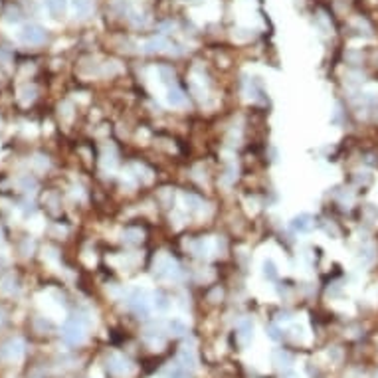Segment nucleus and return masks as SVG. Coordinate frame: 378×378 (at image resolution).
<instances>
[{"label":"nucleus","mask_w":378,"mask_h":378,"mask_svg":"<svg viewBox=\"0 0 378 378\" xmlns=\"http://www.w3.org/2000/svg\"><path fill=\"white\" fill-rule=\"evenodd\" d=\"M20 38H22L24 44H30V46H38V44H44L46 42V30L38 24H26L20 32Z\"/></svg>","instance_id":"nucleus-1"},{"label":"nucleus","mask_w":378,"mask_h":378,"mask_svg":"<svg viewBox=\"0 0 378 378\" xmlns=\"http://www.w3.org/2000/svg\"><path fill=\"white\" fill-rule=\"evenodd\" d=\"M178 273V265L176 261L170 260L168 256H161L159 260L155 261V275L161 279H170Z\"/></svg>","instance_id":"nucleus-2"},{"label":"nucleus","mask_w":378,"mask_h":378,"mask_svg":"<svg viewBox=\"0 0 378 378\" xmlns=\"http://www.w3.org/2000/svg\"><path fill=\"white\" fill-rule=\"evenodd\" d=\"M64 339L70 343V345H75V343H81L83 341V327L77 319H71L66 323L64 327Z\"/></svg>","instance_id":"nucleus-3"},{"label":"nucleus","mask_w":378,"mask_h":378,"mask_svg":"<svg viewBox=\"0 0 378 378\" xmlns=\"http://www.w3.org/2000/svg\"><path fill=\"white\" fill-rule=\"evenodd\" d=\"M22 351L24 345L20 341H8L0 347V358L2 360H16V358H20Z\"/></svg>","instance_id":"nucleus-4"},{"label":"nucleus","mask_w":378,"mask_h":378,"mask_svg":"<svg viewBox=\"0 0 378 378\" xmlns=\"http://www.w3.org/2000/svg\"><path fill=\"white\" fill-rule=\"evenodd\" d=\"M313 216L311 214H297L293 220H291V230L297 232V234H309L313 230Z\"/></svg>","instance_id":"nucleus-5"},{"label":"nucleus","mask_w":378,"mask_h":378,"mask_svg":"<svg viewBox=\"0 0 378 378\" xmlns=\"http://www.w3.org/2000/svg\"><path fill=\"white\" fill-rule=\"evenodd\" d=\"M131 305L135 307V311L139 315H147L149 313V293L145 289H133L131 291Z\"/></svg>","instance_id":"nucleus-6"},{"label":"nucleus","mask_w":378,"mask_h":378,"mask_svg":"<svg viewBox=\"0 0 378 378\" xmlns=\"http://www.w3.org/2000/svg\"><path fill=\"white\" fill-rule=\"evenodd\" d=\"M356 258H358V263H360L362 267L370 265V263L374 261V258H376V254H374V246H370V244H362V246L358 248Z\"/></svg>","instance_id":"nucleus-7"},{"label":"nucleus","mask_w":378,"mask_h":378,"mask_svg":"<svg viewBox=\"0 0 378 378\" xmlns=\"http://www.w3.org/2000/svg\"><path fill=\"white\" fill-rule=\"evenodd\" d=\"M166 103H168L170 107H182V105L186 103V97H184V93H182L176 85H170V87L166 89Z\"/></svg>","instance_id":"nucleus-8"},{"label":"nucleus","mask_w":378,"mask_h":378,"mask_svg":"<svg viewBox=\"0 0 378 378\" xmlns=\"http://www.w3.org/2000/svg\"><path fill=\"white\" fill-rule=\"evenodd\" d=\"M73 10L79 18H87L93 12V0H73Z\"/></svg>","instance_id":"nucleus-9"},{"label":"nucleus","mask_w":378,"mask_h":378,"mask_svg":"<svg viewBox=\"0 0 378 378\" xmlns=\"http://www.w3.org/2000/svg\"><path fill=\"white\" fill-rule=\"evenodd\" d=\"M166 46H168V42H166L165 36H157V38H151L149 42H145L143 50L147 54H155V52H163Z\"/></svg>","instance_id":"nucleus-10"},{"label":"nucleus","mask_w":378,"mask_h":378,"mask_svg":"<svg viewBox=\"0 0 378 378\" xmlns=\"http://www.w3.org/2000/svg\"><path fill=\"white\" fill-rule=\"evenodd\" d=\"M261 269H263V277H265L267 281H275V279H277V275H279V271H277V265H275V261L271 260V258L263 260V265H261Z\"/></svg>","instance_id":"nucleus-11"},{"label":"nucleus","mask_w":378,"mask_h":378,"mask_svg":"<svg viewBox=\"0 0 378 378\" xmlns=\"http://www.w3.org/2000/svg\"><path fill=\"white\" fill-rule=\"evenodd\" d=\"M46 8L52 16L60 18L66 12V0H46Z\"/></svg>","instance_id":"nucleus-12"},{"label":"nucleus","mask_w":378,"mask_h":378,"mask_svg":"<svg viewBox=\"0 0 378 378\" xmlns=\"http://www.w3.org/2000/svg\"><path fill=\"white\" fill-rule=\"evenodd\" d=\"M141 240H143L141 230H125V234H123V242H125V244H131V246L141 244Z\"/></svg>","instance_id":"nucleus-13"},{"label":"nucleus","mask_w":378,"mask_h":378,"mask_svg":"<svg viewBox=\"0 0 378 378\" xmlns=\"http://www.w3.org/2000/svg\"><path fill=\"white\" fill-rule=\"evenodd\" d=\"M34 99H36V87L34 85H26L22 91H20V101H22L24 105H28Z\"/></svg>","instance_id":"nucleus-14"},{"label":"nucleus","mask_w":378,"mask_h":378,"mask_svg":"<svg viewBox=\"0 0 378 378\" xmlns=\"http://www.w3.org/2000/svg\"><path fill=\"white\" fill-rule=\"evenodd\" d=\"M159 75H161L163 83H166L168 87L174 85V71L170 70V68H159Z\"/></svg>","instance_id":"nucleus-15"},{"label":"nucleus","mask_w":378,"mask_h":378,"mask_svg":"<svg viewBox=\"0 0 378 378\" xmlns=\"http://www.w3.org/2000/svg\"><path fill=\"white\" fill-rule=\"evenodd\" d=\"M186 204H190L188 208L192 212H200L202 206H204V202H202L200 198H196V196H186Z\"/></svg>","instance_id":"nucleus-16"},{"label":"nucleus","mask_w":378,"mask_h":378,"mask_svg":"<svg viewBox=\"0 0 378 378\" xmlns=\"http://www.w3.org/2000/svg\"><path fill=\"white\" fill-rule=\"evenodd\" d=\"M355 180L358 184H366V182L370 180V174H368V172H356Z\"/></svg>","instance_id":"nucleus-17"},{"label":"nucleus","mask_w":378,"mask_h":378,"mask_svg":"<svg viewBox=\"0 0 378 378\" xmlns=\"http://www.w3.org/2000/svg\"><path fill=\"white\" fill-rule=\"evenodd\" d=\"M349 81L355 83V85H358V83L364 81V75H360V73H349Z\"/></svg>","instance_id":"nucleus-18"},{"label":"nucleus","mask_w":378,"mask_h":378,"mask_svg":"<svg viewBox=\"0 0 378 378\" xmlns=\"http://www.w3.org/2000/svg\"><path fill=\"white\" fill-rule=\"evenodd\" d=\"M155 305H159L161 309H166V297H163V295H157V299H155Z\"/></svg>","instance_id":"nucleus-19"}]
</instances>
